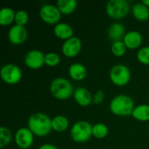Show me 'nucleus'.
<instances>
[{"label": "nucleus", "mask_w": 149, "mask_h": 149, "mask_svg": "<svg viewBox=\"0 0 149 149\" xmlns=\"http://www.w3.org/2000/svg\"><path fill=\"white\" fill-rule=\"evenodd\" d=\"M28 128L32 134L38 137L48 135L52 130V119L45 113L37 112L32 113L27 121Z\"/></svg>", "instance_id": "f257e3e1"}, {"label": "nucleus", "mask_w": 149, "mask_h": 149, "mask_svg": "<svg viewBox=\"0 0 149 149\" xmlns=\"http://www.w3.org/2000/svg\"><path fill=\"white\" fill-rule=\"evenodd\" d=\"M134 100L126 94H119L113 98L110 102L111 112L117 116H129L132 115L134 109Z\"/></svg>", "instance_id": "f03ea898"}, {"label": "nucleus", "mask_w": 149, "mask_h": 149, "mask_svg": "<svg viewBox=\"0 0 149 149\" xmlns=\"http://www.w3.org/2000/svg\"><path fill=\"white\" fill-rule=\"evenodd\" d=\"M50 91L54 98L60 100H65L73 95L74 88L67 79L58 77L51 82Z\"/></svg>", "instance_id": "7ed1b4c3"}, {"label": "nucleus", "mask_w": 149, "mask_h": 149, "mask_svg": "<svg viewBox=\"0 0 149 149\" xmlns=\"http://www.w3.org/2000/svg\"><path fill=\"white\" fill-rule=\"evenodd\" d=\"M70 134L72 140L77 143L86 142L93 136V125L88 121L79 120L73 124Z\"/></svg>", "instance_id": "20e7f679"}, {"label": "nucleus", "mask_w": 149, "mask_h": 149, "mask_svg": "<svg viewBox=\"0 0 149 149\" xmlns=\"http://www.w3.org/2000/svg\"><path fill=\"white\" fill-rule=\"evenodd\" d=\"M130 3L127 0H110L106 6L108 17L113 19H120L128 15Z\"/></svg>", "instance_id": "39448f33"}, {"label": "nucleus", "mask_w": 149, "mask_h": 149, "mask_svg": "<svg viewBox=\"0 0 149 149\" xmlns=\"http://www.w3.org/2000/svg\"><path fill=\"white\" fill-rule=\"evenodd\" d=\"M109 77L111 81L118 86H124L128 84L131 79L130 69L122 64L115 65L110 70Z\"/></svg>", "instance_id": "423d86ee"}, {"label": "nucleus", "mask_w": 149, "mask_h": 149, "mask_svg": "<svg viewBox=\"0 0 149 149\" xmlns=\"http://www.w3.org/2000/svg\"><path fill=\"white\" fill-rule=\"evenodd\" d=\"M0 76L3 81L6 84L16 85L22 79V71L17 65L8 63L1 68Z\"/></svg>", "instance_id": "0eeeda50"}, {"label": "nucleus", "mask_w": 149, "mask_h": 149, "mask_svg": "<svg viewBox=\"0 0 149 149\" xmlns=\"http://www.w3.org/2000/svg\"><path fill=\"white\" fill-rule=\"evenodd\" d=\"M62 13L57 5L46 3L42 5L39 10L40 18L48 24H57L59 23Z\"/></svg>", "instance_id": "6e6552de"}, {"label": "nucleus", "mask_w": 149, "mask_h": 149, "mask_svg": "<svg viewBox=\"0 0 149 149\" xmlns=\"http://www.w3.org/2000/svg\"><path fill=\"white\" fill-rule=\"evenodd\" d=\"M15 142L21 149H28L33 144L34 134L28 127H21L15 134Z\"/></svg>", "instance_id": "1a4fd4ad"}, {"label": "nucleus", "mask_w": 149, "mask_h": 149, "mask_svg": "<svg viewBox=\"0 0 149 149\" xmlns=\"http://www.w3.org/2000/svg\"><path fill=\"white\" fill-rule=\"evenodd\" d=\"M45 55L39 50H31L24 56V64L31 69H39L45 65Z\"/></svg>", "instance_id": "9d476101"}, {"label": "nucleus", "mask_w": 149, "mask_h": 149, "mask_svg": "<svg viewBox=\"0 0 149 149\" xmlns=\"http://www.w3.org/2000/svg\"><path fill=\"white\" fill-rule=\"evenodd\" d=\"M8 38L12 45H22L28 38V31L25 26L15 24L8 31Z\"/></svg>", "instance_id": "9b49d317"}, {"label": "nucleus", "mask_w": 149, "mask_h": 149, "mask_svg": "<svg viewBox=\"0 0 149 149\" xmlns=\"http://www.w3.org/2000/svg\"><path fill=\"white\" fill-rule=\"evenodd\" d=\"M82 42L79 38L72 37L65 40L62 45V53L67 58L76 57L81 51Z\"/></svg>", "instance_id": "f8f14e48"}, {"label": "nucleus", "mask_w": 149, "mask_h": 149, "mask_svg": "<svg viewBox=\"0 0 149 149\" xmlns=\"http://www.w3.org/2000/svg\"><path fill=\"white\" fill-rule=\"evenodd\" d=\"M93 94L85 87H77L73 93L74 100L81 107H88L93 103Z\"/></svg>", "instance_id": "ddd939ff"}, {"label": "nucleus", "mask_w": 149, "mask_h": 149, "mask_svg": "<svg viewBox=\"0 0 149 149\" xmlns=\"http://www.w3.org/2000/svg\"><path fill=\"white\" fill-rule=\"evenodd\" d=\"M127 49H136L141 46L143 41V37L141 33L138 31H130L126 33L122 40Z\"/></svg>", "instance_id": "4468645a"}, {"label": "nucleus", "mask_w": 149, "mask_h": 149, "mask_svg": "<svg viewBox=\"0 0 149 149\" xmlns=\"http://www.w3.org/2000/svg\"><path fill=\"white\" fill-rule=\"evenodd\" d=\"M53 33L57 38H58L60 39H64L65 41L73 37L74 31H73L72 27L70 24H68L67 23L59 22L58 24H57L54 26Z\"/></svg>", "instance_id": "2eb2a0df"}, {"label": "nucleus", "mask_w": 149, "mask_h": 149, "mask_svg": "<svg viewBox=\"0 0 149 149\" xmlns=\"http://www.w3.org/2000/svg\"><path fill=\"white\" fill-rule=\"evenodd\" d=\"M107 34H108V38L113 42L122 41L126 35L125 26L119 22L113 23L108 28Z\"/></svg>", "instance_id": "dca6fc26"}, {"label": "nucleus", "mask_w": 149, "mask_h": 149, "mask_svg": "<svg viewBox=\"0 0 149 149\" xmlns=\"http://www.w3.org/2000/svg\"><path fill=\"white\" fill-rule=\"evenodd\" d=\"M86 73H87L86 68L81 63H74V64H72L69 66V69H68V74H69V76L72 79L77 80V81H79V80L84 79L86 77Z\"/></svg>", "instance_id": "f3484780"}, {"label": "nucleus", "mask_w": 149, "mask_h": 149, "mask_svg": "<svg viewBox=\"0 0 149 149\" xmlns=\"http://www.w3.org/2000/svg\"><path fill=\"white\" fill-rule=\"evenodd\" d=\"M132 12L134 17L139 21H146L149 18V7L145 5L142 2L134 4Z\"/></svg>", "instance_id": "a211bd4d"}, {"label": "nucleus", "mask_w": 149, "mask_h": 149, "mask_svg": "<svg viewBox=\"0 0 149 149\" xmlns=\"http://www.w3.org/2000/svg\"><path fill=\"white\" fill-rule=\"evenodd\" d=\"M132 116L139 121L149 120V105L141 104L134 107Z\"/></svg>", "instance_id": "6ab92c4d"}, {"label": "nucleus", "mask_w": 149, "mask_h": 149, "mask_svg": "<svg viewBox=\"0 0 149 149\" xmlns=\"http://www.w3.org/2000/svg\"><path fill=\"white\" fill-rule=\"evenodd\" d=\"M56 5L62 14L69 15L76 10L78 3L76 0H58Z\"/></svg>", "instance_id": "aec40b11"}, {"label": "nucleus", "mask_w": 149, "mask_h": 149, "mask_svg": "<svg viewBox=\"0 0 149 149\" xmlns=\"http://www.w3.org/2000/svg\"><path fill=\"white\" fill-rule=\"evenodd\" d=\"M52 130L58 133H61L68 128L69 120L64 115H57L52 119Z\"/></svg>", "instance_id": "412c9836"}, {"label": "nucleus", "mask_w": 149, "mask_h": 149, "mask_svg": "<svg viewBox=\"0 0 149 149\" xmlns=\"http://www.w3.org/2000/svg\"><path fill=\"white\" fill-rule=\"evenodd\" d=\"M16 11L10 7H3L0 10V24L9 25L15 21Z\"/></svg>", "instance_id": "4be33fe9"}, {"label": "nucleus", "mask_w": 149, "mask_h": 149, "mask_svg": "<svg viewBox=\"0 0 149 149\" xmlns=\"http://www.w3.org/2000/svg\"><path fill=\"white\" fill-rule=\"evenodd\" d=\"M109 129L104 123H96L93 125V136L97 139H103L107 136Z\"/></svg>", "instance_id": "5701e85b"}, {"label": "nucleus", "mask_w": 149, "mask_h": 149, "mask_svg": "<svg viewBox=\"0 0 149 149\" xmlns=\"http://www.w3.org/2000/svg\"><path fill=\"white\" fill-rule=\"evenodd\" d=\"M11 140H12V134L10 130L5 127H0V148H3L4 147L9 145Z\"/></svg>", "instance_id": "b1692460"}, {"label": "nucleus", "mask_w": 149, "mask_h": 149, "mask_svg": "<svg viewBox=\"0 0 149 149\" xmlns=\"http://www.w3.org/2000/svg\"><path fill=\"white\" fill-rule=\"evenodd\" d=\"M112 53L116 57H122L127 52V47L123 41H116L112 44L111 46Z\"/></svg>", "instance_id": "393cba45"}, {"label": "nucleus", "mask_w": 149, "mask_h": 149, "mask_svg": "<svg viewBox=\"0 0 149 149\" xmlns=\"http://www.w3.org/2000/svg\"><path fill=\"white\" fill-rule=\"evenodd\" d=\"M60 56L56 52H48L45 55V65L53 67L60 63Z\"/></svg>", "instance_id": "a878e982"}, {"label": "nucleus", "mask_w": 149, "mask_h": 149, "mask_svg": "<svg viewBox=\"0 0 149 149\" xmlns=\"http://www.w3.org/2000/svg\"><path fill=\"white\" fill-rule=\"evenodd\" d=\"M28 21H29V14L26 10H19L16 11V16H15L16 24L24 26L28 23Z\"/></svg>", "instance_id": "bb28decb"}, {"label": "nucleus", "mask_w": 149, "mask_h": 149, "mask_svg": "<svg viewBox=\"0 0 149 149\" xmlns=\"http://www.w3.org/2000/svg\"><path fill=\"white\" fill-rule=\"evenodd\" d=\"M137 59L143 65H149V46L141 48L137 52Z\"/></svg>", "instance_id": "cd10ccee"}, {"label": "nucleus", "mask_w": 149, "mask_h": 149, "mask_svg": "<svg viewBox=\"0 0 149 149\" xmlns=\"http://www.w3.org/2000/svg\"><path fill=\"white\" fill-rule=\"evenodd\" d=\"M104 99H105V93L102 90H99L93 96V103L95 105H100L103 102Z\"/></svg>", "instance_id": "c85d7f7f"}, {"label": "nucleus", "mask_w": 149, "mask_h": 149, "mask_svg": "<svg viewBox=\"0 0 149 149\" xmlns=\"http://www.w3.org/2000/svg\"><path fill=\"white\" fill-rule=\"evenodd\" d=\"M38 149H58L55 145L53 144H49V143H46V144H43L41 145Z\"/></svg>", "instance_id": "c756f323"}, {"label": "nucleus", "mask_w": 149, "mask_h": 149, "mask_svg": "<svg viewBox=\"0 0 149 149\" xmlns=\"http://www.w3.org/2000/svg\"><path fill=\"white\" fill-rule=\"evenodd\" d=\"M141 2H142L145 5H147L148 7H149V0H142Z\"/></svg>", "instance_id": "7c9ffc66"}]
</instances>
